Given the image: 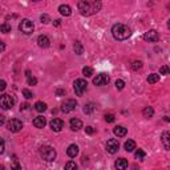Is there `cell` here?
<instances>
[{
	"label": "cell",
	"instance_id": "6da1fadb",
	"mask_svg": "<svg viewBox=\"0 0 170 170\" xmlns=\"http://www.w3.org/2000/svg\"><path fill=\"white\" fill-rule=\"evenodd\" d=\"M77 8L82 16H90L101 9V2L99 0H81V2H78Z\"/></svg>",
	"mask_w": 170,
	"mask_h": 170
},
{
	"label": "cell",
	"instance_id": "7a4b0ae2",
	"mask_svg": "<svg viewBox=\"0 0 170 170\" xmlns=\"http://www.w3.org/2000/svg\"><path fill=\"white\" fill-rule=\"evenodd\" d=\"M112 35H113V37L116 40L122 41V40H126V39H129L130 36H132V29H130L128 25L118 23V24H114L113 27H112Z\"/></svg>",
	"mask_w": 170,
	"mask_h": 170
},
{
	"label": "cell",
	"instance_id": "3957f363",
	"mask_svg": "<svg viewBox=\"0 0 170 170\" xmlns=\"http://www.w3.org/2000/svg\"><path fill=\"white\" fill-rule=\"evenodd\" d=\"M40 155H41V158L43 160H45V161H53L56 158V150L53 149L52 146H48V145H45V146H41L40 147Z\"/></svg>",
	"mask_w": 170,
	"mask_h": 170
},
{
	"label": "cell",
	"instance_id": "277c9868",
	"mask_svg": "<svg viewBox=\"0 0 170 170\" xmlns=\"http://www.w3.org/2000/svg\"><path fill=\"white\" fill-rule=\"evenodd\" d=\"M88 88V82H86L84 78H77L73 84V89H75V93L76 96H82L84 92Z\"/></svg>",
	"mask_w": 170,
	"mask_h": 170
},
{
	"label": "cell",
	"instance_id": "5b68a950",
	"mask_svg": "<svg viewBox=\"0 0 170 170\" xmlns=\"http://www.w3.org/2000/svg\"><path fill=\"white\" fill-rule=\"evenodd\" d=\"M19 29H20V32H23L24 35H31L32 32H33V29H35L33 23H32L31 20H28V19L21 20L20 24H19Z\"/></svg>",
	"mask_w": 170,
	"mask_h": 170
},
{
	"label": "cell",
	"instance_id": "8992f818",
	"mask_svg": "<svg viewBox=\"0 0 170 170\" xmlns=\"http://www.w3.org/2000/svg\"><path fill=\"white\" fill-rule=\"evenodd\" d=\"M15 104V99L11 95H3L0 96V108L2 109H11Z\"/></svg>",
	"mask_w": 170,
	"mask_h": 170
},
{
	"label": "cell",
	"instance_id": "52a82bcc",
	"mask_svg": "<svg viewBox=\"0 0 170 170\" xmlns=\"http://www.w3.org/2000/svg\"><path fill=\"white\" fill-rule=\"evenodd\" d=\"M7 129L12 133H17L23 129V122L20 120H17V118H13V120H11L8 124H7Z\"/></svg>",
	"mask_w": 170,
	"mask_h": 170
},
{
	"label": "cell",
	"instance_id": "ba28073f",
	"mask_svg": "<svg viewBox=\"0 0 170 170\" xmlns=\"http://www.w3.org/2000/svg\"><path fill=\"white\" fill-rule=\"evenodd\" d=\"M110 81V77L108 73H100L97 75L95 78H93V84L97 85V86H102V85H106L108 82Z\"/></svg>",
	"mask_w": 170,
	"mask_h": 170
},
{
	"label": "cell",
	"instance_id": "9c48e42d",
	"mask_svg": "<svg viewBox=\"0 0 170 170\" xmlns=\"http://www.w3.org/2000/svg\"><path fill=\"white\" fill-rule=\"evenodd\" d=\"M76 106H77V101L69 99V100L63 102V105H61V112H63V113H69V112L76 109Z\"/></svg>",
	"mask_w": 170,
	"mask_h": 170
},
{
	"label": "cell",
	"instance_id": "30bf717a",
	"mask_svg": "<svg viewBox=\"0 0 170 170\" xmlns=\"http://www.w3.org/2000/svg\"><path fill=\"white\" fill-rule=\"evenodd\" d=\"M118 147H120V144H118V141L116 138H110L106 141V151L110 154H114L117 153Z\"/></svg>",
	"mask_w": 170,
	"mask_h": 170
},
{
	"label": "cell",
	"instance_id": "8fae6325",
	"mask_svg": "<svg viewBox=\"0 0 170 170\" xmlns=\"http://www.w3.org/2000/svg\"><path fill=\"white\" fill-rule=\"evenodd\" d=\"M144 40L149 41V43H155V41L160 40V33L154 29L147 31V32H145V35H144Z\"/></svg>",
	"mask_w": 170,
	"mask_h": 170
},
{
	"label": "cell",
	"instance_id": "7c38bea8",
	"mask_svg": "<svg viewBox=\"0 0 170 170\" xmlns=\"http://www.w3.org/2000/svg\"><path fill=\"white\" fill-rule=\"evenodd\" d=\"M50 128H52V130H55V132H61L64 128V121L60 120V118H53L50 121Z\"/></svg>",
	"mask_w": 170,
	"mask_h": 170
},
{
	"label": "cell",
	"instance_id": "4fadbf2b",
	"mask_svg": "<svg viewBox=\"0 0 170 170\" xmlns=\"http://www.w3.org/2000/svg\"><path fill=\"white\" fill-rule=\"evenodd\" d=\"M37 44H39V47H40V48H48V47L50 45V40H49L48 36L40 35L37 37Z\"/></svg>",
	"mask_w": 170,
	"mask_h": 170
},
{
	"label": "cell",
	"instance_id": "5bb4252c",
	"mask_svg": "<svg viewBox=\"0 0 170 170\" xmlns=\"http://www.w3.org/2000/svg\"><path fill=\"white\" fill-rule=\"evenodd\" d=\"M45 124H47V120H45V117H43V116H37V117L33 120V125L39 129L44 128Z\"/></svg>",
	"mask_w": 170,
	"mask_h": 170
},
{
	"label": "cell",
	"instance_id": "9a60e30c",
	"mask_svg": "<svg viewBox=\"0 0 170 170\" xmlns=\"http://www.w3.org/2000/svg\"><path fill=\"white\" fill-rule=\"evenodd\" d=\"M67 154L69 155L71 158H75L76 155L78 154V146H77V145H75V144L69 145V146H68V149H67Z\"/></svg>",
	"mask_w": 170,
	"mask_h": 170
},
{
	"label": "cell",
	"instance_id": "2e32d148",
	"mask_svg": "<svg viewBox=\"0 0 170 170\" xmlns=\"http://www.w3.org/2000/svg\"><path fill=\"white\" fill-rule=\"evenodd\" d=\"M82 128V121L78 120V118H72L71 120V129L75 130V132H77V130H80Z\"/></svg>",
	"mask_w": 170,
	"mask_h": 170
},
{
	"label": "cell",
	"instance_id": "e0dca14e",
	"mask_svg": "<svg viewBox=\"0 0 170 170\" xmlns=\"http://www.w3.org/2000/svg\"><path fill=\"white\" fill-rule=\"evenodd\" d=\"M116 169L117 170H125L126 168H128V161L125 160V158H118L117 161H116Z\"/></svg>",
	"mask_w": 170,
	"mask_h": 170
},
{
	"label": "cell",
	"instance_id": "ac0fdd59",
	"mask_svg": "<svg viewBox=\"0 0 170 170\" xmlns=\"http://www.w3.org/2000/svg\"><path fill=\"white\" fill-rule=\"evenodd\" d=\"M59 12H60L63 16H71L72 9H71V7H69V5H67V4H61V5L59 7Z\"/></svg>",
	"mask_w": 170,
	"mask_h": 170
},
{
	"label": "cell",
	"instance_id": "d6986e66",
	"mask_svg": "<svg viewBox=\"0 0 170 170\" xmlns=\"http://www.w3.org/2000/svg\"><path fill=\"white\" fill-rule=\"evenodd\" d=\"M113 132H114V134L117 137H124V136H126L128 130H126V128H124V126L118 125V126H116V128H114Z\"/></svg>",
	"mask_w": 170,
	"mask_h": 170
},
{
	"label": "cell",
	"instance_id": "ffe728a7",
	"mask_svg": "<svg viewBox=\"0 0 170 170\" xmlns=\"http://www.w3.org/2000/svg\"><path fill=\"white\" fill-rule=\"evenodd\" d=\"M169 140H170V133L169 132H164V134H162V144H164L166 150H169V147H170Z\"/></svg>",
	"mask_w": 170,
	"mask_h": 170
},
{
	"label": "cell",
	"instance_id": "44dd1931",
	"mask_svg": "<svg viewBox=\"0 0 170 170\" xmlns=\"http://www.w3.org/2000/svg\"><path fill=\"white\" fill-rule=\"evenodd\" d=\"M73 49H75V53H77V55H82V52H84V47L78 40L73 43Z\"/></svg>",
	"mask_w": 170,
	"mask_h": 170
},
{
	"label": "cell",
	"instance_id": "7402d4cb",
	"mask_svg": "<svg viewBox=\"0 0 170 170\" xmlns=\"http://www.w3.org/2000/svg\"><path fill=\"white\" fill-rule=\"evenodd\" d=\"M124 147H125V150L126 151H133L136 149V142L133 140H128L125 142V145H124Z\"/></svg>",
	"mask_w": 170,
	"mask_h": 170
},
{
	"label": "cell",
	"instance_id": "603a6c76",
	"mask_svg": "<svg viewBox=\"0 0 170 170\" xmlns=\"http://www.w3.org/2000/svg\"><path fill=\"white\" fill-rule=\"evenodd\" d=\"M142 114H144V117L150 118V117H153V114H154V109L151 106H146V108H144Z\"/></svg>",
	"mask_w": 170,
	"mask_h": 170
},
{
	"label": "cell",
	"instance_id": "cb8c5ba5",
	"mask_svg": "<svg viewBox=\"0 0 170 170\" xmlns=\"http://www.w3.org/2000/svg\"><path fill=\"white\" fill-rule=\"evenodd\" d=\"M35 109L39 112V113H41V112H45L47 110V104L43 102V101H37V102L35 104Z\"/></svg>",
	"mask_w": 170,
	"mask_h": 170
},
{
	"label": "cell",
	"instance_id": "d4e9b609",
	"mask_svg": "<svg viewBox=\"0 0 170 170\" xmlns=\"http://www.w3.org/2000/svg\"><path fill=\"white\" fill-rule=\"evenodd\" d=\"M95 109H96V105H95V104L89 102V104H86V105L84 106V113H85V114H90Z\"/></svg>",
	"mask_w": 170,
	"mask_h": 170
},
{
	"label": "cell",
	"instance_id": "484cf974",
	"mask_svg": "<svg viewBox=\"0 0 170 170\" xmlns=\"http://www.w3.org/2000/svg\"><path fill=\"white\" fill-rule=\"evenodd\" d=\"M157 81H160V75H157V73L149 75V77H147V82H149V84H154V82H157Z\"/></svg>",
	"mask_w": 170,
	"mask_h": 170
},
{
	"label": "cell",
	"instance_id": "4316f807",
	"mask_svg": "<svg viewBox=\"0 0 170 170\" xmlns=\"http://www.w3.org/2000/svg\"><path fill=\"white\" fill-rule=\"evenodd\" d=\"M64 170H77V165H76L73 161H69V162H67V164H65Z\"/></svg>",
	"mask_w": 170,
	"mask_h": 170
},
{
	"label": "cell",
	"instance_id": "83f0119b",
	"mask_svg": "<svg viewBox=\"0 0 170 170\" xmlns=\"http://www.w3.org/2000/svg\"><path fill=\"white\" fill-rule=\"evenodd\" d=\"M0 32H3V33H8V32H11V25L8 23H4L0 25Z\"/></svg>",
	"mask_w": 170,
	"mask_h": 170
},
{
	"label": "cell",
	"instance_id": "f1b7e54d",
	"mask_svg": "<svg viewBox=\"0 0 170 170\" xmlns=\"http://www.w3.org/2000/svg\"><path fill=\"white\" fill-rule=\"evenodd\" d=\"M82 75H84L85 77H90V76L93 75V69L90 67H85L84 69H82Z\"/></svg>",
	"mask_w": 170,
	"mask_h": 170
},
{
	"label": "cell",
	"instance_id": "f546056e",
	"mask_svg": "<svg viewBox=\"0 0 170 170\" xmlns=\"http://www.w3.org/2000/svg\"><path fill=\"white\" fill-rule=\"evenodd\" d=\"M136 158L137 160H144V158H145V151L142 149H138L136 151Z\"/></svg>",
	"mask_w": 170,
	"mask_h": 170
},
{
	"label": "cell",
	"instance_id": "4dcf8cb0",
	"mask_svg": "<svg viewBox=\"0 0 170 170\" xmlns=\"http://www.w3.org/2000/svg\"><path fill=\"white\" fill-rule=\"evenodd\" d=\"M116 88L117 89H120V90H122L124 89V86H125V82H124V80H116Z\"/></svg>",
	"mask_w": 170,
	"mask_h": 170
},
{
	"label": "cell",
	"instance_id": "1f68e13d",
	"mask_svg": "<svg viewBox=\"0 0 170 170\" xmlns=\"http://www.w3.org/2000/svg\"><path fill=\"white\" fill-rule=\"evenodd\" d=\"M23 96L25 97V99H32V97H33V93L28 89H23Z\"/></svg>",
	"mask_w": 170,
	"mask_h": 170
},
{
	"label": "cell",
	"instance_id": "d6a6232c",
	"mask_svg": "<svg viewBox=\"0 0 170 170\" xmlns=\"http://www.w3.org/2000/svg\"><path fill=\"white\" fill-rule=\"evenodd\" d=\"M169 72H170V69H169L168 65H164V67L160 68V73L161 75H169Z\"/></svg>",
	"mask_w": 170,
	"mask_h": 170
},
{
	"label": "cell",
	"instance_id": "836d02e7",
	"mask_svg": "<svg viewBox=\"0 0 170 170\" xmlns=\"http://www.w3.org/2000/svg\"><path fill=\"white\" fill-rule=\"evenodd\" d=\"M40 20H41V23L48 24L49 21H50V17H49L48 15H45V13H44V15H41V16H40Z\"/></svg>",
	"mask_w": 170,
	"mask_h": 170
},
{
	"label": "cell",
	"instance_id": "e575fe53",
	"mask_svg": "<svg viewBox=\"0 0 170 170\" xmlns=\"http://www.w3.org/2000/svg\"><path fill=\"white\" fill-rule=\"evenodd\" d=\"M142 67V63L141 61H133V64H132V68L134 71H137V69H140V68Z\"/></svg>",
	"mask_w": 170,
	"mask_h": 170
},
{
	"label": "cell",
	"instance_id": "d590c367",
	"mask_svg": "<svg viewBox=\"0 0 170 170\" xmlns=\"http://www.w3.org/2000/svg\"><path fill=\"white\" fill-rule=\"evenodd\" d=\"M4 149H5V144H4V140L0 138V154L4 153Z\"/></svg>",
	"mask_w": 170,
	"mask_h": 170
},
{
	"label": "cell",
	"instance_id": "8d00e7d4",
	"mask_svg": "<svg viewBox=\"0 0 170 170\" xmlns=\"http://www.w3.org/2000/svg\"><path fill=\"white\" fill-rule=\"evenodd\" d=\"M28 84H29V85H36V84H37V78H36V77H29V78H28Z\"/></svg>",
	"mask_w": 170,
	"mask_h": 170
},
{
	"label": "cell",
	"instance_id": "74e56055",
	"mask_svg": "<svg viewBox=\"0 0 170 170\" xmlns=\"http://www.w3.org/2000/svg\"><path fill=\"white\" fill-rule=\"evenodd\" d=\"M105 121L106 122H113L114 121V116L113 114H106L105 116Z\"/></svg>",
	"mask_w": 170,
	"mask_h": 170
},
{
	"label": "cell",
	"instance_id": "f35d334b",
	"mask_svg": "<svg viewBox=\"0 0 170 170\" xmlns=\"http://www.w3.org/2000/svg\"><path fill=\"white\" fill-rule=\"evenodd\" d=\"M7 88V82L4 80H0V92H3Z\"/></svg>",
	"mask_w": 170,
	"mask_h": 170
},
{
	"label": "cell",
	"instance_id": "ab89813d",
	"mask_svg": "<svg viewBox=\"0 0 170 170\" xmlns=\"http://www.w3.org/2000/svg\"><path fill=\"white\" fill-rule=\"evenodd\" d=\"M85 132H86V134H93V132H95V130H93L92 126H86V128H85Z\"/></svg>",
	"mask_w": 170,
	"mask_h": 170
},
{
	"label": "cell",
	"instance_id": "60d3db41",
	"mask_svg": "<svg viewBox=\"0 0 170 170\" xmlns=\"http://www.w3.org/2000/svg\"><path fill=\"white\" fill-rule=\"evenodd\" d=\"M11 170H21V166L15 161V164H13V166L11 168Z\"/></svg>",
	"mask_w": 170,
	"mask_h": 170
},
{
	"label": "cell",
	"instance_id": "b9f144b4",
	"mask_svg": "<svg viewBox=\"0 0 170 170\" xmlns=\"http://www.w3.org/2000/svg\"><path fill=\"white\" fill-rule=\"evenodd\" d=\"M29 104H28V102H25V104H23V105H21L20 106V110H27V109H29Z\"/></svg>",
	"mask_w": 170,
	"mask_h": 170
},
{
	"label": "cell",
	"instance_id": "7bdbcfd3",
	"mask_svg": "<svg viewBox=\"0 0 170 170\" xmlns=\"http://www.w3.org/2000/svg\"><path fill=\"white\" fill-rule=\"evenodd\" d=\"M4 49H5V44H4V43H3L2 40H0V53L4 52Z\"/></svg>",
	"mask_w": 170,
	"mask_h": 170
},
{
	"label": "cell",
	"instance_id": "ee69618b",
	"mask_svg": "<svg viewBox=\"0 0 170 170\" xmlns=\"http://www.w3.org/2000/svg\"><path fill=\"white\" fill-rule=\"evenodd\" d=\"M4 122H5V117H4L3 114H0V126L4 124Z\"/></svg>",
	"mask_w": 170,
	"mask_h": 170
},
{
	"label": "cell",
	"instance_id": "f6af8a7d",
	"mask_svg": "<svg viewBox=\"0 0 170 170\" xmlns=\"http://www.w3.org/2000/svg\"><path fill=\"white\" fill-rule=\"evenodd\" d=\"M64 93H65V92H64L63 89H59V90L56 92V95H57V96H61V95H64Z\"/></svg>",
	"mask_w": 170,
	"mask_h": 170
},
{
	"label": "cell",
	"instance_id": "bcb514c9",
	"mask_svg": "<svg viewBox=\"0 0 170 170\" xmlns=\"http://www.w3.org/2000/svg\"><path fill=\"white\" fill-rule=\"evenodd\" d=\"M25 76H27L28 78H29V77H32V75H31V71H27V72H25Z\"/></svg>",
	"mask_w": 170,
	"mask_h": 170
},
{
	"label": "cell",
	"instance_id": "7dc6e473",
	"mask_svg": "<svg viewBox=\"0 0 170 170\" xmlns=\"http://www.w3.org/2000/svg\"><path fill=\"white\" fill-rule=\"evenodd\" d=\"M55 25H56V27H59V25H60V20H55Z\"/></svg>",
	"mask_w": 170,
	"mask_h": 170
},
{
	"label": "cell",
	"instance_id": "c3c4849f",
	"mask_svg": "<svg viewBox=\"0 0 170 170\" xmlns=\"http://www.w3.org/2000/svg\"><path fill=\"white\" fill-rule=\"evenodd\" d=\"M0 170H4V166L3 165H0Z\"/></svg>",
	"mask_w": 170,
	"mask_h": 170
}]
</instances>
